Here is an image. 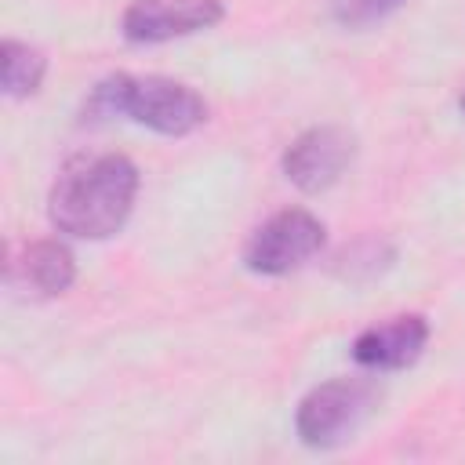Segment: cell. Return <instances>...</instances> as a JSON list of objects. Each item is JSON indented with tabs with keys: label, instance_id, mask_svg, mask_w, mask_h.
I'll return each instance as SVG.
<instances>
[{
	"label": "cell",
	"instance_id": "6da1fadb",
	"mask_svg": "<svg viewBox=\"0 0 465 465\" xmlns=\"http://www.w3.org/2000/svg\"><path fill=\"white\" fill-rule=\"evenodd\" d=\"M138 167L124 153L76 156L51 185V225L80 240H105L124 229L138 196Z\"/></svg>",
	"mask_w": 465,
	"mask_h": 465
},
{
	"label": "cell",
	"instance_id": "7a4b0ae2",
	"mask_svg": "<svg viewBox=\"0 0 465 465\" xmlns=\"http://www.w3.org/2000/svg\"><path fill=\"white\" fill-rule=\"evenodd\" d=\"M87 116H131L156 134H189L207 120V102L178 80L167 76H131L116 73L94 84L87 98Z\"/></svg>",
	"mask_w": 465,
	"mask_h": 465
},
{
	"label": "cell",
	"instance_id": "3957f363",
	"mask_svg": "<svg viewBox=\"0 0 465 465\" xmlns=\"http://www.w3.org/2000/svg\"><path fill=\"white\" fill-rule=\"evenodd\" d=\"M374 403L371 381L360 378H331L305 392L294 411V429L305 447H334L349 440V432L363 421Z\"/></svg>",
	"mask_w": 465,
	"mask_h": 465
},
{
	"label": "cell",
	"instance_id": "277c9868",
	"mask_svg": "<svg viewBox=\"0 0 465 465\" xmlns=\"http://www.w3.org/2000/svg\"><path fill=\"white\" fill-rule=\"evenodd\" d=\"M320 247H323V222L305 207H287L251 232L243 247V265L262 276H287L298 265H305Z\"/></svg>",
	"mask_w": 465,
	"mask_h": 465
},
{
	"label": "cell",
	"instance_id": "5b68a950",
	"mask_svg": "<svg viewBox=\"0 0 465 465\" xmlns=\"http://www.w3.org/2000/svg\"><path fill=\"white\" fill-rule=\"evenodd\" d=\"M352 156H356V138L338 124H320V127L302 131L287 145L283 174L302 193H323L345 174Z\"/></svg>",
	"mask_w": 465,
	"mask_h": 465
},
{
	"label": "cell",
	"instance_id": "8992f818",
	"mask_svg": "<svg viewBox=\"0 0 465 465\" xmlns=\"http://www.w3.org/2000/svg\"><path fill=\"white\" fill-rule=\"evenodd\" d=\"M225 18L222 0H131L120 29L131 44H167L193 36Z\"/></svg>",
	"mask_w": 465,
	"mask_h": 465
},
{
	"label": "cell",
	"instance_id": "52a82bcc",
	"mask_svg": "<svg viewBox=\"0 0 465 465\" xmlns=\"http://www.w3.org/2000/svg\"><path fill=\"white\" fill-rule=\"evenodd\" d=\"M425 341H429V323H425V316L411 312V316H396L381 327H367L352 341V360L371 371H400L421 356Z\"/></svg>",
	"mask_w": 465,
	"mask_h": 465
},
{
	"label": "cell",
	"instance_id": "ba28073f",
	"mask_svg": "<svg viewBox=\"0 0 465 465\" xmlns=\"http://www.w3.org/2000/svg\"><path fill=\"white\" fill-rule=\"evenodd\" d=\"M18 269H22V280L36 294H47V298L69 291L73 280H76V258H73V251L62 240H36V243H29L22 262H18Z\"/></svg>",
	"mask_w": 465,
	"mask_h": 465
},
{
	"label": "cell",
	"instance_id": "9c48e42d",
	"mask_svg": "<svg viewBox=\"0 0 465 465\" xmlns=\"http://www.w3.org/2000/svg\"><path fill=\"white\" fill-rule=\"evenodd\" d=\"M44 73H47L44 51H36L22 40H4L0 44V80H4V91L11 98L36 94L40 84H44Z\"/></svg>",
	"mask_w": 465,
	"mask_h": 465
},
{
	"label": "cell",
	"instance_id": "30bf717a",
	"mask_svg": "<svg viewBox=\"0 0 465 465\" xmlns=\"http://www.w3.org/2000/svg\"><path fill=\"white\" fill-rule=\"evenodd\" d=\"M403 4L407 0H331V18L341 29H367V25L396 15Z\"/></svg>",
	"mask_w": 465,
	"mask_h": 465
},
{
	"label": "cell",
	"instance_id": "8fae6325",
	"mask_svg": "<svg viewBox=\"0 0 465 465\" xmlns=\"http://www.w3.org/2000/svg\"><path fill=\"white\" fill-rule=\"evenodd\" d=\"M461 113H465V94H461Z\"/></svg>",
	"mask_w": 465,
	"mask_h": 465
}]
</instances>
